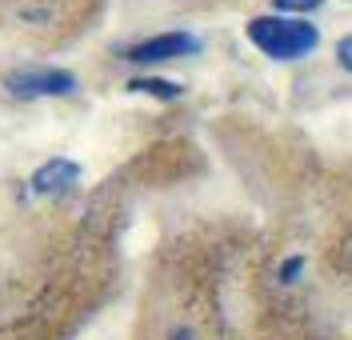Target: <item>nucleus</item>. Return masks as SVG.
Masks as SVG:
<instances>
[{
	"label": "nucleus",
	"instance_id": "1",
	"mask_svg": "<svg viewBox=\"0 0 352 340\" xmlns=\"http://www.w3.org/2000/svg\"><path fill=\"white\" fill-rule=\"evenodd\" d=\"M248 41L272 60H300L320 45V32L296 16H256L248 21Z\"/></svg>",
	"mask_w": 352,
	"mask_h": 340
},
{
	"label": "nucleus",
	"instance_id": "2",
	"mask_svg": "<svg viewBox=\"0 0 352 340\" xmlns=\"http://www.w3.org/2000/svg\"><path fill=\"white\" fill-rule=\"evenodd\" d=\"M4 89L12 96L36 100V96H72L76 92V76L68 68H16L4 76Z\"/></svg>",
	"mask_w": 352,
	"mask_h": 340
},
{
	"label": "nucleus",
	"instance_id": "3",
	"mask_svg": "<svg viewBox=\"0 0 352 340\" xmlns=\"http://www.w3.org/2000/svg\"><path fill=\"white\" fill-rule=\"evenodd\" d=\"M192 52H200V41L192 32H160V36H148V41L132 45L124 52V60H132V65H160V60L192 56Z\"/></svg>",
	"mask_w": 352,
	"mask_h": 340
},
{
	"label": "nucleus",
	"instance_id": "4",
	"mask_svg": "<svg viewBox=\"0 0 352 340\" xmlns=\"http://www.w3.org/2000/svg\"><path fill=\"white\" fill-rule=\"evenodd\" d=\"M28 184H32L36 196H60V192H72V188L80 184V164L68 160V157H52L32 172Z\"/></svg>",
	"mask_w": 352,
	"mask_h": 340
},
{
	"label": "nucleus",
	"instance_id": "5",
	"mask_svg": "<svg viewBox=\"0 0 352 340\" xmlns=\"http://www.w3.org/2000/svg\"><path fill=\"white\" fill-rule=\"evenodd\" d=\"M132 92H148V96H156V100H176L180 96V84H173V80H156V76H136V80H129Z\"/></svg>",
	"mask_w": 352,
	"mask_h": 340
},
{
	"label": "nucleus",
	"instance_id": "6",
	"mask_svg": "<svg viewBox=\"0 0 352 340\" xmlns=\"http://www.w3.org/2000/svg\"><path fill=\"white\" fill-rule=\"evenodd\" d=\"M280 12H312V8H320L324 0H272Z\"/></svg>",
	"mask_w": 352,
	"mask_h": 340
},
{
	"label": "nucleus",
	"instance_id": "7",
	"mask_svg": "<svg viewBox=\"0 0 352 340\" xmlns=\"http://www.w3.org/2000/svg\"><path fill=\"white\" fill-rule=\"evenodd\" d=\"M336 56H340V65H344V68L352 72V36H344V41L336 45Z\"/></svg>",
	"mask_w": 352,
	"mask_h": 340
}]
</instances>
